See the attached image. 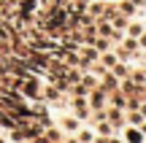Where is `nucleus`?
<instances>
[{"label":"nucleus","mask_w":146,"mask_h":143,"mask_svg":"<svg viewBox=\"0 0 146 143\" xmlns=\"http://www.w3.org/2000/svg\"><path fill=\"white\" fill-rule=\"evenodd\" d=\"M0 143H5V140H3V138H0Z\"/></svg>","instance_id":"5701e85b"},{"label":"nucleus","mask_w":146,"mask_h":143,"mask_svg":"<svg viewBox=\"0 0 146 143\" xmlns=\"http://www.w3.org/2000/svg\"><path fill=\"white\" fill-rule=\"evenodd\" d=\"M141 130H143V132H146V122H143V124H141Z\"/></svg>","instance_id":"412c9836"},{"label":"nucleus","mask_w":146,"mask_h":143,"mask_svg":"<svg viewBox=\"0 0 146 143\" xmlns=\"http://www.w3.org/2000/svg\"><path fill=\"white\" fill-rule=\"evenodd\" d=\"M98 59H100V65H103V68H114V65L119 62V57H116V54H108V51H103Z\"/></svg>","instance_id":"39448f33"},{"label":"nucleus","mask_w":146,"mask_h":143,"mask_svg":"<svg viewBox=\"0 0 146 143\" xmlns=\"http://www.w3.org/2000/svg\"><path fill=\"white\" fill-rule=\"evenodd\" d=\"M103 3H111V0H103Z\"/></svg>","instance_id":"4be33fe9"},{"label":"nucleus","mask_w":146,"mask_h":143,"mask_svg":"<svg viewBox=\"0 0 146 143\" xmlns=\"http://www.w3.org/2000/svg\"><path fill=\"white\" fill-rule=\"evenodd\" d=\"M111 124H114V127H125V122H122V111L119 108H114V111H111Z\"/></svg>","instance_id":"9b49d317"},{"label":"nucleus","mask_w":146,"mask_h":143,"mask_svg":"<svg viewBox=\"0 0 146 143\" xmlns=\"http://www.w3.org/2000/svg\"><path fill=\"white\" fill-rule=\"evenodd\" d=\"M98 135H114V124L111 122H98Z\"/></svg>","instance_id":"9d476101"},{"label":"nucleus","mask_w":146,"mask_h":143,"mask_svg":"<svg viewBox=\"0 0 146 143\" xmlns=\"http://www.w3.org/2000/svg\"><path fill=\"white\" fill-rule=\"evenodd\" d=\"M125 32H127L130 38H138V35L143 32V24H141L138 19H135V22H127V30H125Z\"/></svg>","instance_id":"423d86ee"},{"label":"nucleus","mask_w":146,"mask_h":143,"mask_svg":"<svg viewBox=\"0 0 146 143\" xmlns=\"http://www.w3.org/2000/svg\"><path fill=\"white\" fill-rule=\"evenodd\" d=\"M130 3L135 5V8H143V5H146V0H130Z\"/></svg>","instance_id":"aec40b11"},{"label":"nucleus","mask_w":146,"mask_h":143,"mask_svg":"<svg viewBox=\"0 0 146 143\" xmlns=\"http://www.w3.org/2000/svg\"><path fill=\"white\" fill-rule=\"evenodd\" d=\"M122 11H125V14H138V8L130 3V0H122Z\"/></svg>","instance_id":"f3484780"},{"label":"nucleus","mask_w":146,"mask_h":143,"mask_svg":"<svg viewBox=\"0 0 146 143\" xmlns=\"http://www.w3.org/2000/svg\"><path fill=\"white\" fill-rule=\"evenodd\" d=\"M78 143H95V135L89 130H81L78 127Z\"/></svg>","instance_id":"ddd939ff"},{"label":"nucleus","mask_w":146,"mask_h":143,"mask_svg":"<svg viewBox=\"0 0 146 143\" xmlns=\"http://www.w3.org/2000/svg\"><path fill=\"white\" fill-rule=\"evenodd\" d=\"M125 138L130 140V143H143V135L138 132V127H130V130H125Z\"/></svg>","instance_id":"1a4fd4ad"},{"label":"nucleus","mask_w":146,"mask_h":143,"mask_svg":"<svg viewBox=\"0 0 146 143\" xmlns=\"http://www.w3.org/2000/svg\"><path fill=\"white\" fill-rule=\"evenodd\" d=\"M62 127L68 132H78V116H65L62 119Z\"/></svg>","instance_id":"6e6552de"},{"label":"nucleus","mask_w":146,"mask_h":143,"mask_svg":"<svg viewBox=\"0 0 146 143\" xmlns=\"http://www.w3.org/2000/svg\"><path fill=\"white\" fill-rule=\"evenodd\" d=\"M73 113H76L78 119H84L89 113V103L84 100V97H76V100H73Z\"/></svg>","instance_id":"20e7f679"},{"label":"nucleus","mask_w":146,"mask_h":143,"mask_svg":"<svg viewBox=\"0 0 146 143\" xmlns=\"http://www.w3.org/2000/svg\"><path fill=\"white\" fill-rule=\"evenodd\" d=\"M98 14H103V0L100 3H89V16H98Z\"/></svg>","instance_id":"2eb2a0df"},{"label":"nucleus","mask_w":146,"mask_h":143,"mask_svg":"<svg viewBox=\"0 0 146 143\" xmlns=\"http://www.w3.org/2000/svg\"><path fill=\"white\" fill-rule=\"evenodd\" d=\"M127 119H130L133 124H143V113L138 111V108H135V111H133V113H130V116H127Z\"/></svg>","instance_id":"dca6fc26"},{"label":"nucleus","mask_w":146,"mask_h":143,"mask_svg":"<svg viewBox=\"0 0 146 143\" xmlns=\"http://www.w3.org/2000/svg\"><path fill=\"white\" fill-rule=\"evenodd\" d=\"M98 81H100V73H87V76L81 78V84H84V89H95Z\"/></svg>","instance_id":"0eeeda50"},{"label":"nucleus","mask_w":146,"mask_h":143,"mask_svg":"<svg viewBox=\"0 0 146 143\" xmlns=\"http://www.w3.org/2000/svg\"><path fill=\"white\" fill-rule=\"evenodd\" d=\"M127 22H130L127 16H114V24H111V27H114V30H122V32H125V30H127Z\"/></svg>","instance_id":"f8f14e48"},{"label":"nucleus","mask_w":146,"mask_h":143,"mask_svg":"<svg viewBox=\"0 0 146 143\" xmlns=\"http://www.w3.org/2000/svg\"><path fill=\"white\" fill-rule=\"evenodd\" d=\"M114 105H116V108H125V105H127V97H125V95H114Z\"/></svg>","instance_id":"a211bd4d"},{"label":"nucleus","mask_w":146,"mask_h":143,"mask_svg":"<svg viewBox=\"0 0 146 143\" xmlns=\"http://www.w3.org/2000/svg\"><path fill=\"white\" fill-rule=\"evenodd\" d=\"M89 108H95V111H100V108H106V92L95 89L92 95H89Z\"/></svg>","instance_id":"7ed1b4c3"},{"label":"nucleus","mask_w":146,"mask_h":143,"mask_svg":"<svg viewBox=\"0 0 146 143\" xmlns=\"http://www.w3.org/2000/svg\"><path fill=\"white\" fill-rule=\"evenodd\" d=\"M130 81H133V84H138V86H143V84H146V70H135Z\"/></svg>","instance_id":"4468645a"},{"label":"nucleus","mask_w":146,"mask_h":143,"mask_svg":"<svg viewBox=\"0 0 146 143\" xmlns=\"http://www.w3.org/2000/svg\"><path fill=\"white\" fill-rule=\"evenodd\" d=\"M65 19H68V16H65V11H62V8H52V11H49L46 24H49V27H62V24H65Z\"/></svg>","instance_id":"f257e3e1"},{"label":"nucleus","mask_w":146,"mask_h":143,"mask_svg":"<svg viewBox=\"0 0 146 143\" xmlns=\"http://www.w3.org/2000/svg\"><path fill=\"white\" fill-rule=\"evenodd\" d=\"M22 92L27 97H41V84L35 78H27V81H22Z\"/></svg>","instance_id":"f03ea898"},{"label":"nucleus","mask_w":146,"mask_h":143,"mask_svg":"<svg viewBox=\"0 0 146 143\" xmlns=\"http://www.w3.org/2000/svg\"><path fill=\"white\" fill-rule=\"evenodd\" d=\"M111 70H114V76H127V70H125V68H122V65H119V62H116V65H114V68H111Z\"/></svg>","instance_id":"6ab92c4d"}]
</instances>
